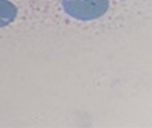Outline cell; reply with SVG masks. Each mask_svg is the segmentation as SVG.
Wrapping results in <instances>:
<instances>
[{
	"mask_svg": "<svg viewBox=\"0 0 152 128\" xmlns=\"http://www.w3.org/2000/svg\"><path fill=\"white\" fill-rule=\"evenodd\" d=\"M62 9L75 20H96L110 8V0H61Z\"/></svg>",
	"mask_w": 152,
	"mask_h": 128,
	"instance_id": "6da1fadb",
	"label": "cell"
},
{
	"mask_svg": "<svg viewBox=\"0 0 152 128\" xmlns=\"http://www.w3.org/2000/svg\"><path fill=\"white\" fill-rule=\"evenodd\" d=\"M17 17V6L9 0H0V28L8 26Z\"/></svg>",
	"mask_w": 152,
	"mask_h": 128,
	"instance_id": "7a4b0ae2",
	"label": "cell"
}]
</instances>
